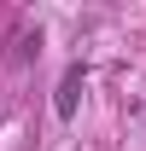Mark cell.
Segmentation results:
<instances>
[{"instance_id":"1","label":"cell","mask_w":146,"mask_h":151,"mask_svg":"<svg viewBox=\"0 0 146 151\" xmlns=\"http://www.w3.org/2000/svg\"><path fill=\"white\" fill-rule=\"evenodd\" d=\"M82 76H88L82 64H70V70H64V81H58V99H53V105H58V116H76V93H82Z\"/></svg>"}]
</instances>
